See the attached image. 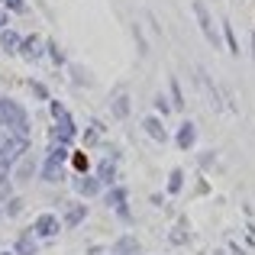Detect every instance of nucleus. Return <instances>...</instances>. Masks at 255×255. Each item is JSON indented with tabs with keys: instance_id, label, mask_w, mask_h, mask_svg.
Listing matches in <instances>:
<instances>
[{
	"instance_id": "1",
	"label": "nucleus",
	"mask_w": 255,
	"mask_h": 255,
	"mask_svg": "<svg viewBox=\"0 0 255 255\" xmlns=\"http://www.w3.org/2000/svg\"><path fill=\"white\" fill-rule=\"evenodd\" d=\"M39 230H42V233H52V230H55V220H49V217L39 220Z\"/></svg>"
}]
</instances>
